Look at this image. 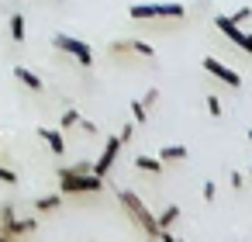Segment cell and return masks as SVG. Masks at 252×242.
Returning a JSON list of instances; mask_svg holds the SVG:
<instances>
[{
	"label": "cell",
	"instance_id": "cell-29",
	"mask_svg": "<svg viewBox=\"0 0 252 242\" xmlns=\"http://www.w3.org/2000/svg\"><path fill=\"white\" fill-rule=\"evenodd\" d=\"M249 173H252V163H249Z\"/></svg>",
	"mask_w": 252,
	"mask_h": 242
},
{
	"label": "cell",
	"instance_id": "cell-24",
	"mask_svg": "<svg viewBox=\"0 0 252 242\" xmlns=\"http://www.w3.org/2000/svg\"><path fill=\"white\" fill-rule=\"evenodd\" d=\"M14 218V204H4V207H0V221H11Z\"/></svg>",
	"mask_w": 252,
	"mask_h": 242
},
{
	"label": "cell",
	"instance_id": "cell-27",
	"mask_svg": "<svg viewBox=\"0 0 252 242\" xmlns=\"http://www.w3.org/2000/svg\"><path fill=\"white\" fill-rule=\"evenodd\" d=\"M214 194H218V187L214 183H204V201H214Z\"/></svg>",
	"mask_w": 252,
	"mask_h": 242
},
{
	"label": "cell",
	"instance_id": "cell-12",
	"mask_svg": "<svg viewBox=\"0 0 252 242\" xmlns=\"http://www.w3.org/2000/svg\"><path fill=\"white\" fill-rule=\"evenodd\" d=\"M176 218H180V207H176V204H169V207H166V211L156 218V225H159V235H162V232H166V228H169Z\"/></svg>",
	"mask_w": 252,
	"mask_h": 242
},
{
	"label": "cell",
	"instance_id": "cell-8",
	"mask_svg": "<svg viewBox=\"0 0 252 242\" xmlns=\"http://www.w3.org/2000/svg\"><path fill=\"white\" fill-rule=\"evenodd\" d=\"M38 228V221L35 218H11V221H0V235L4 239H18V235H28V232H35Z\"/></svg>",
	"mask_w": 252,
	"mask_h": 242
},
{
	"label": "cell",
	"instance_id": "cell-21",
	"mask_svg": "<svg viewBox=\"0 0 252 242\" xmlns=\"http://www.w3.org/2000/svg\"><path fill=\"white\" fill-rule=\"evenodd\" d=\"M249 18H252V11H249V7H242V11H235V14H231L228 21H235V25H242V21H249Z\"/></svg>",
	"mask_w": 252,
	"mask_h": 242
},
{
	"label": "cell",
	"instance_id": "cell-7",
	"mask_svg": "<svg viewBox=\"0 0 252 242\" xmlns=\"http://www.w3.org/2000/svg\"><path fill=\"white\" fill-rule=\"evenodd\" d=\"M118 152H121V138L114 135V138H107V145H104L100 159L94 163V173H97V176H107V173H111V166H114V159H118Z\"/></svg>",
	"mask_w": 252,
	"mask_h": 242
},
{
	"label": "cell",
	"instance_id": "cell-9",
	"mask_svg": "<svg viewBox=\"0 0 252 242\" xmlns=\"http://www.w3.org/2000/svg\"><path fill=\"white\" fill-rule=\"evenodd\" d=\"M38 138L52 149V156H63V152H66V138H63V132H56V128H38Z\"/></svg>",
	"mask_w": 252,
	"mask_h": 242
},
{
	"label": "cell",
	"instance_id": "cell-18",
	"mask_svg": "<svg viewBox=\"0 0 252 242\" xmlns=\"http://www.w3.org/2000/svg\"><path fill=\"white\" fill-rule=\"evenodd\" d=\"M76 121H80V111L76 107H66L63 111V128H76Z\"/></svg>",
	"mask_w": 252,
	"mask_h": 242
},
{
	"label": "cell",
	"instance_id": "cell-17",
	"mask_svg": "<svg viewBox=\"0 0 252 242\" xmlns=\"http://www.w3.org/2000/svg\"><path fill=\"white\" fill-rule=\"evenodd\" d=\"M131 118H135L138 125H145V121H149V107H145L142 101H131Z\"/></svg>",
	"mask_w": 252,
	"mask_h": 242
},
{
	"label": "cell",
	"instance_id": "cell-11",
	"mask_svg": "<svg viewBox=\"0 0 252 242\" xmlns=\"http://www.w3.org/2000/svg\"><path fill=\"white\" fill-rule=\"evenodd\" d=\"M159 159L162 163H180V159H187V145H162Z\"/></svg>",
	"mask_w": 252,
	"mask_h": 242
},
{
	"label": "cell",
	"instance_id": "cell-15",
	"mask_svg": "<svg viewBox=\"0 0 252 242\" xmlns=\"http://www.w3.org/2000/svg\"><path fill=\"white\" fill-rule=\"evenodd\" d=\"M11 38L25 42V14H11Z\"/></svg>",
	"mask_w": 252,
	"mask_h": 242
},
{
	"label": "cell",
	"instance_id": "cell-22",
	"mask_svg": "<svg viewBox=\"0 0 252 242\" xmlns=\"http://www.w3.org/2000/svg\"><path fill=\"white\" fill-rule=\"evenodd\" d=\"M0 180H4V183H18V173L7 170V166H0Z\"/></svg>",
	"mask_w": 252,
	"mask_h": 242
},
{
	"label": "cell",
	"instance_id": "cell-5",
	"mask_svg": "<svg viewBox=\"0 0 252 242\" xmlns=\"http://www.w3.org/2000/svg\"><path fill=\"white\" fill-rule=\"evenodd\" d=\"M214 25H218V32H221L224 38H231L242 52H249V56H252V35H249V32H242V28H238L235 21H228L224 14H218V18H214Z\"/></svg>",
	"mask_w": 252,
	"mask_h": 242
},
{
	"label": "cell",
	"instance_id": "cell-1",
	"mask_svg": "<svg viewBox=\"0 0 252 242\" xmlns=\"http://www.w3.org/2000/svg\"><path fill=\"white\" fill-rule=\"evenodd\" d=\"M100 187H104V176H97L94 170H76V173L59 170V190L63 194H97Z\"/></svg>",
	"mask_w": 252,
	"mask_h": 242
},
{
	"label": "cell",
	"instance_id": "cell-3",
	"mask_svg": "<svg viewBox=\"0 0 252 242\" xmlns=\"http://www.w3.org/2000/svg\"><path fill=\"white\" fill-rule=\"evenodd\" d=\"M52 45H56V49H63L66 56H73L80 66H94V49H90L87 42H80V38H73V35H56V38H52Z\"/></svg>",
	"mask_w": 252,
	"mask_h": 242
},
{
	"label": "cell",
	"instance_id": "cell-13",
	"mask_svg": "<svg viewBox=\"0 0 252 242\" xmlns=\"http://www.w3.org/2000/svg\"><path fill=\"white\" fill-rule=\"evenodd\" d=\"M135 170H142V173H159V170H162V159H149V156H135Z\"/></svg>",
	"mask_w": 252,
	"mask_h": 242
},
{
	"label": "cell",
	"instance_id": "cell-6",
	"mask_svg": "<svg viewBox=\"0 0 252 242\" xmlns=\"http://www.w3.org/2000/svg\"><path fill=\"white\" fill-rule=\"evenodd\" d=\"M204 69H207V73H211V76H218V80H221V83H228V87H231V90H238V87H242V76H238V73H235V69H228V66H224V63H218V59H214V56H204Z\"/></svg>",
	"mask_w": 252,
	"mask_h": 242
},
{
	"label": "cell",
	"instance_id": "cell-26",
	"mask_svg": "<svg viewBox=\"0 0 252 242\" xmlns=\"http://www.w3.org/2000/svg\"><path fill=\"white\" fill-rule=\"evenodd\" d=\"M242 183H245V180H242V173H238V170H231V187H235V190H242Z\"/></svg>",
	"mask_w": 252,
	"mask_h": 242
},
{
	"label": "cell",
	"instance_id": "cell-25",
	"mask_svg": "<svg viewBox=\"0 0 252 242\" xmlns=\"http://www.w3.org/2000/svg\"><path fill=\"white\" fill-rule=\"evenodd\" d=\"M76 125H80V128H83V132H87V135H97V125H90V121H83V118H80V121H76Z\"/></svg>",
	"mask_w": 252,
	"mask_h": 242
},
{
	"label": "cell",
	"instance_id": "cell-14",
	"mask_svg": "<svg viewBox=\"0 0 252 242\" xmlns=\"http://www.w3.org/2000/svg\"><path fill=\"white\" fill-rule=\"evenodd\" d=\"M59 204H63V197H59V194H49V197H38V201H35V211L45 214V211H56Z\"/></svg>",
	"mask_w": 252,
	"mask_h": 242
},
{
	"label": "cell",
	"instance_id": "cell-19",
	"mask_svg": "<svg viewBox=\"0 0 252 242\" xmlns=\"http://www.w3.org/2000/svg\"><path fill=\"white\" fill-rule=\"evenodd\" d=\"M221 111H224L221 101H218V97H207V114H211V118H221Z\"/></svg>",
	"mask_w": 252,
	"mask_h": 242
},
{
	"label": "cell",
	"instance_id": "cell-10",
	"mask_svg": "<svg viewBox=\"0 0 252 242\" xmlns=\"http://www.w3.org/2000/svg\"><path fill=\"white\" fill-rule=\"evenodd\" d=\"M14 76H18L28 90H42V87H45V83H42V76H35V73H32V69H25V66H14Z\"/></svg>",
	"mask_w": 252,
	"mask_h": 242
},
{
	"label": "cell",
	"instance_id": "cell-2",
	"mask_svg": "<svg viewBox=\"0 0 252 242\" xmlns=\"http://www.w3.org/2000/svg\"><path fill=\"white\" fill-rule=\"evenodd\" d=\"M118 201H121V204L128 207V214H131V218L138 221V228H142V232H149L152 239H159V225H156V214H152V211L145 207V201H142V197H138L135 190H118Z\"/></svg>",
	"mask_w": 252,
	"mask_h": 242
},
{
	"label": "cell",
	"instance_id": "cell-4",
	"mask_svg": "<svg viewBox=\"0 0 252 242\" xmlns=\"http://www.w3.org/2000/svg\"><path fill=\"white\" fill-rule=\"evenodd\" d=\"M128 14H131L135 21H145V18H183L187 11H183L180 4H135Z\"/></svg>",
	"mask_w": 252,
	"mask_h": 242
},
{
	"label": "cell",
	"instance_id": "cell-28",
	"mask_svg": "<svg viewBox=\"0 0 252 242\" xmlns=\"http://www.w3.org/2000/svg\"><path fill=\"white\" fill-rule=\"evenodd\" d=\"M249 138H252V128H249Z\"/></svg>",
	"mask_w": 252,
	"mask_h": 242
},
{
	"label": "cell",
	"instance_id": "cell-16",
	"mask_svg": "<svg viewBox=\"0 0 252 242\" xmlns=\"http://www.w3.org/2000/svg\"><path fill=\"white\" fill-rule=\"evenodd\" d=\"M125 45H128L131 52H138V56H145V59H152V56H156V49H152L149 42H125Z\"/></svg>",
	"mask_w": 252,
	"mask_h": 242
},
{
	"label": "cell",
	"instance_id": "cell-23",
	"mask_svg": "<svg viewBox=\"0 0 252 242\" xmlns=\"http://www.w3.org/2000/svg\"><path fill=\"white\" fill-rule=\"evenodd\" d=\"M156 101H159V90H156V87H149V94L142 97V104H145V107H152Z\"/></svg>",
	"mask_w": 252,
	"mask_h": 242
},
{
	"label": "cell",
	"instance_id": "cell-20",
	"mask_svg": "<svg viewBox=\"0 0 252 242\" xmlns=\"http://www.w3.org/2000/svg\"><path fill=\"white\" fill-rule=\"evenodd\" d=\"M131 135H135V125H121V132H118L121 145H128V142H131Z\"/></svg>",
	"mask_w": 252,
	"mask_h": 242
}]
</instances>
